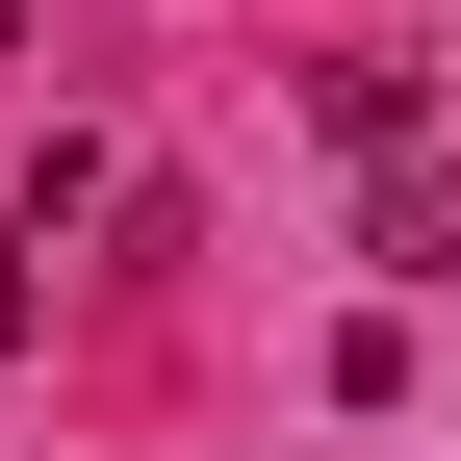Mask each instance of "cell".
Masks as SVG:
<instances>
[{
    "mask_svg": "<svg viewBox=\"0 0 461 461\" xmlns=\"http://www.w3.org/2000/svg\"><path fill=\"white\" fill-rule=\"evenodd\" d=\"M359 257H384V282H461V154H436V129L359 154Z\"/></svg>",
    "mask_w": 461,
    "mask_h": 461,
    "instance_id": "obj_1",
    "label": "cell"
},
{
    "mask_svg": "<svg viewBox=\"0 0 461 461\" xmlns=\"http://www.w3.org/2000/svg\"><path fill=\"white\" fill-rule=\"evenodd\" d=\"M0 26H26V0H0Z\"/></svg>",
    "mask_w": 461,
    "mask_h": 461,
    "instance_id": "obj_2",
    "label": "cell"
}]
</instances>
